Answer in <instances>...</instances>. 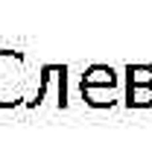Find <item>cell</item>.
<instances>
[{"mask_svg": "<svg viewBox=\"0 0 152 158\" xmlns=\"http://www.w3.org/2000/svg\"><path fill=\"white\" fill-rule=\"evenodd\" d=\"M23 53L0 50V108L21 106L23 100Z\"/></svg>", "mask_w": 152, "mask_h": 158, "instance_id": "6da1fadb", "label": "cell"}, {"mask_svg": "<svg viewBox=\"0 0 152 158\" xmlns=\"http://www.w3.org/2000/svg\"><path fill=\"white\" fill-rule=\"evenodd\" d=\"M114 70L105 64H91L82 76V88H114Z\"/></svg>", "mask_w": 152, "mask_h": 158, "instance_id": "7a4b0ae2", "label": "cell"}, {"mask_svg": "<svg viewBox=\"0 0 152 158\" xmlns=\"http://www.w3.org/2000/svg\"><path fill=\"white\" fill-rule=\"evenodd\" d=\"M126 106H129V108H149L152 106V85H132L129 82Z\"/></svg>", "mask_w": 152, "mask_h": 158, "instance_id": "3957f363", "label": "cell"}, {"mask_svg": "<svg viewBox=\"0 0 152 158\" xmlns=\"http://www.w3.org/2000/svg\"><path fill=\"white\" fill-rule=\"evenodd\" d=\"M82 97H85L94 108L114 106V88H82Z\"/></svg>", "mask_w": 152, "mask_h": 158, "instance_id": "277c9868", "label": "cell"}, {"mask_svg": "<svg viewBox=\"0 0 152 158\" xmlns=\"http://www.w3.org/2000/svg\"><path fill=\"white\" fill-rule=\"evenodd\" d=\"M126 79L132 85H152V64H129Z\"/></svg>", "mask_w": 152, "mask_h": 158, "instance_id": "5b68a950", "label": "cell"}]
</instances>
